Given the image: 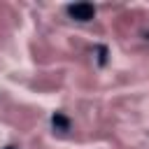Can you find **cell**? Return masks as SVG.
Here are the masks:
<instances>
[{"mask_svg": "<svg viewBox=\"0 0 149 149\" xmlns=\"http://www.w3.org/2000/svg\"><path fill=\"white\" fill-rule=\"evenodd\" d=\"M51 126L56 128V130H61V133H65V130H70V121L61 114V112H56L54 116H51Z\"/></svg>", "mask_w": 149, "mask_h": 149, "instance_id": "obj_2", "label": "cell"}, {"mask_svg": "<svg viewBox=\"0 0 149 149\" xmlns=\"http://www.w3.org/2000/svg\"><path fill=\"white\" fill-rule=\"evenodd\" d=\"M5 149H14V147H5Z\"/></svg>", "mask_w": 149, "mask_h": 149, "instance_id": "obj_3", "label": "cell"}, {"mask_svg": "<svg viewBox=\"0 0 149 149\" xmlns=\"http://www.w3.org/2000/svg\"><path fill=\"white\" fill-rule=\"evenodd\" d=\"M68 14L74 21H91L95 16V5H91V2H74V5H68Z\"/></svg>", "mask_w": 149, "mask_h": 149, "instance_id": "obj_1", "label": "cell"}]
</instances>
